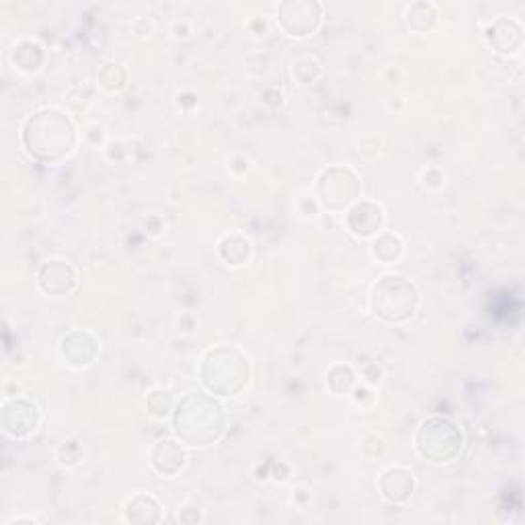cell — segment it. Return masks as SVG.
<instances>
[{
	"instance_id": "obj_26",
	"label": "cell",
	"mask_w": 525,
	"mask_h": 525,
	"mask_svg": "<svg viewBox=\"0 0 525 525\" xmlns=\"http://www.w3.org/2000/svg\"><path fill=\"white\" fill-rule=\"evenodd\" d=\"M37 521H39V520H36V518H23V515H21V518L8 520L6 525H15V523H37Z\"/></svg>"
},
{
	"instance_id": "obj_18",
	"label": "cell",
	"mask_w": 525,
	"mask_h": 525,
	"mask_svg": "<svg viewBox=\"0 0 525 525\" xmlns=\"http://www.w3.org/2000/svg\"><path fill=\"white\" fill-rule=\"evenodd\" d=\"M13 62L16 68L23 72L37 70L39 64L44 62V49H41L37 41H31V39L21 41L13 52Z\"/></svg>"
},
{
	"instance_id": "obj_17",
	"label": "cell",
	"mask_w": 525,
	"mask_h": 525,
	"mask_svg": "<svg viewBox=\"0 0 525 525\" xmlns=\"http://www.w3.org/2000/svg\"><path fill=\"white\" fill-rule=\"evenodd\" d=\"M403 251H404L403 238H400L398 235H393V232H382V235H378V238L373 240V245H372V253L380 263L398 261Z\"/></svg>"
},
{
	"instance_id": "obj_16",
	"label": "cell",
	"mask_w": 525,
	"mask_h": 525,
	"mask_svg": "<svg viewBox=\"0 0 525 525\" xmlns=\"http://www.w3.org/2000/svg\"><path fill=\"white\" fill-rule=\"evenodd\" d=\"M218 251L224 263H228L232 267H240L251 259L253 247L251 243H248V238H245L243 235H228L220 240Z\"/></svg>"
},
{
	"instance_id": "obj_4",
	"label": "cell",
	"mask_w": 525,
	"mask_h": 525,
	"mask_svg": "<svg viewBox=\"0 0 525 525\" xmlns=\"http://www.w3.org/2000/svg\"><path fill=\"white\" fill-rule=\"evenodd\" d=\"M370 306L380 320L390 324L406 322L419 308V291L413 281L400 275H386L373 286Z\"/></svg>"
},
{
	"instance_id": "obj_22",
	"label": "cell",
	"mask_w": 525,
	"mask_h": 525,
	"mask_svg": "<svg viewBox=\"0 0 525 525\" xmlns=\"http://www.w3.org/2000/svg\"><path fill=\"white\" fill-rule=\"evenodd\" d=\"M146 408L156 419H166L173 411V396L169 390H152L146 398Z\"/></svg>"
},
{
	"instance_id": "obj_6",
	"label": "cell",
	"mask_w": 525,
	"mask_h": 525,
	"mask_svg": "<svg viewBox=\"0 0 525 525\" xmlns=\"http://www.w3.org/2000/svg\"><path fill=\"white\" fill-rule=\"evenodd\" d=\"M319 202L329 212H343L360 197V179L349 166H329L316 183Z\"/></svg>"
},
{
	"instance_id": "obj_1",
	"label": "cell",
	"mask_w": 525,
	"mask_h": 525,
	"mask_svg": "<svg viewBox=\"0 0 525 525\" xmlns=\"http://www.w3.org/2000/svg\"><path fill=\"white\" fill-rule=\"evenodd\" d=\"M173 427L185 446H212L226 431V411L212 394L189 393L174 408Z\"/></svg>"
},
{
	"instance_id": "obj_21",
	"label": "cell",
	"mask_w": 525,
	"mask_h": 525,
	"mask_svg": "<svg viewBox=\"0 0 525 525\" xmlns=\"http://www.w3.org/2000/svg\"><path fill=\"white\" fill-rule=\"evenodd\" d=\"M128 80V74L123 70V66L118 62H110L105 64L101 72H99V85L107 90H120L123 89Z\"/></svg>"
},
{
	"instance_id": "obj_5",
	"label": "cell",
	"mask_w": 525,
	"mask_h": 525,
	"mask_svg": "<svg viewBox=\"0 0 525 525\" xmlns=\"http://www.w3.org/2000/svg\"><path fill=\"white\" fill-rule=\"evenodd\" d=\"M416 449L431 464H447L460 456L464 433L447 416H429L416 431Z\"/></svg>"
},
{
	"instance_id": "obj_11",
	"label": "cell",
	"mask_w": 525,
	"mask_h": 525,
	"mask_svg": "<svg viewBox=\"0 0 525 525\" xmlns=\"http://www.w3.org/2000/svg\"><path fill=\"white\" fill-rule=\"evenodd\" d=\"M347 226L355 236L362 238L378 235L384 226V210L373 202L353 204L347 214Z\"/></svg>"
},
{
	"instance_id": "obj_14",
	"label": "cell",
	"mask_w": 525,
	"mask_h": 525,
	"mask_svg": "<svg viewBox=\"0 0 525 525\" xmlns=\"http://www.w3.org/2000/svg\"><path fill=\"white\" fill-rule=\"evenodd\" d=\"M185 449L173 439H158L156 446L152 447V454H150L152 468L158 474H163V477H174V474L181 472L183 466H185Z\"/></svg>"
},
{
	"instance_id": "obj_7",
	"label": "cell",
	"mask_w": 525,
	"mask_h": 525,
	"mask_svg": "<svg viewBox=\"0 0 525 525\" xmlns=\"http://www.w3.org/2000/svg\"><path fill=\"white\" fill-rule=\"evenodd\" d=\"M322 6L316 0H288L279 5L278 21L291 37H308L319 29Z\"/></svg>"
},
{
	"instance_id": "obj_8",
	"label": "cell",
	"mask_w": 525,
	"mask_h": 525,
	"mask_svg": "<svg viewBox=\"0 0 525 525\" xmlns=\"http://www.w3.org/2000/svg\"><path fill=\"white\" fill-rule=\"evenodd\" d=\"M41 421L39 408L25 398L6 400L3 406V431L13 439H25L37 431Z\"/></svg>"
},
{
	"instance_id": "obj_20",
	"label": "cell",
	"mask_w": 525,
	"mask_h": 525,
	"mask_svg": "<svg viewBox=\"0 0 525 525\" xmlns=\"http://www.w3.org/2000/svg\"><path fill=\"white\" fill-rule=\"evenodd\" d=\"M355 386V373L349 365L339 363L329 372V388L332 394H347Z\"/></svg>"
},
{
	"instance_id": "obj_23",
	"label": "cell",
	"mask_w": 525,
	"mask_h": 525,
	"mask_svg": "<svg viewBox=\"0 0 525 525\" xmlns=\"http://www.w3.org/2000/svg\"><path fill=\"white\" fill-rule=\"evenodd\" d=\"M294 77L298 79L299 85H304V87L314 85V82L320 77V66L319 62L312 60V58H304V60L296 62Z\"/></svg>"
},
{
	"instance_id": "obj_2",
	"label": "cell",
	"mask_w": 525,
	"mask_h": 525,
	"mask_svg": "<svg viewBox=\"0 0 525 525\" xmlns=\"http://www.w3.org/2000/svg\"><path fill=\"white\" fill-rule=\"evenodd\" d=\"M23 146L41 163H60L77 146V130L62 111L41 110L25 123Z\"/></svg>"
},
{
	"instance_id": "obj_24",
	"label": "cell",
	"mask_w": 525,
	"mask_h": 525,
	"mask_svg": "<svg viewBox=\"0 0 525 525\" xmlns=\"http://www.w3.org/2000/svg\"><path fill=\"white\" fill-rule=\"evenodd\" d=\"M80 447L77 441H66V444L62 446L60 449V460L62 464H68V466H74V464H79L80 460Z\"/></svg>"
},
{
	"instance_id": "obj_25",
	"label": "cell",
	"mask_w": 525,
	"mask_h": 525,
	"mask_svg": "<svg viewBox=\"0 0 525 525\" xmlns=\"http://www.w3.org/2000/svg\"><path fill=\"white\" fill-rule=\"evenodd\" d=\"M177 520L181 523H199L204 518H202V513H199V509H183L177 515Z\"/></svg>"
},
{
	"instance_id": "obj_19",
	"label": "cell",
	"mask_w": 525,
	"mask_h": 525,
	"mask_svg": "<svg viewBox=\"0 0 525 525\" xmlns=\"http://www.w3.org/2000/svg\"><path fill=\"white\" fill-rule=\"evenodd\" d=\"M436 19H437V11L431 3H415L408 6V11H406L408 27L416 33L429 31L433 25H436Z\"/></svg>"
},
{
	"instance_id": "obj_15",
	"label": "cell",
	"mask_w": 525,
	"mask_h": 525,
	"mask_svg": "<svg viewBox=\"0 0 525 525\" xmlns=\"http://www.w3.org/2000/svg\"><path fill=\"white\" fill-rule=\"evenodd\" d=\"M128 523H161L163 507L152 495H136L126 505Z\"/></svg>"
},
{
	"instance_id": "obj_12",
	"label": "cell",
	"mask_w": 525,
	"mask_h": 525,
	"mask_svg": "<svg viewBox=\"0 0 525 525\" xmlns=\"http://www.w3.org/2000/svg\"><path fill=\"white\" fill-rule=\"evenodd\" d=\"M487 39L497 54H518L523 46V29L515 19H497L487 29Z\"/></svg>"
},
{
	"instance_id": "obj_10",
	"label": "cell",
	"mask_w": 525,
	"mask_h": 525,
	"mask_svg": "<svg viewBox=\"0 0 525 525\" xmlns=\"http://www.w3.org/2000/svg\"><path fill=\"white\" fill-rule=\"evenodd\" d=\"M37 283L47 296H66L77 288V269L64 259H49L41 265Z\"/></svg>"
},
{
	"instance_id": "obj_9",
	"label": "cell",
	"mask_w": 525,
	"mask_h": 525,
	"mask_svg": "<svg viewBox=\"0 0 525 525\" xmlns=\"http://www.w3.org/2000/svg\"><path fill=\"white\" fill-rule=\"evenodd\" d=\"M60 353L72 368H89L101 353V343L87 331H70L60 341Z\"/></svg>"
},
{
	"instance_id": "obj_3",
	"label": "cell",
	"mask_w": 525,
	"mask_h": 525,
	"mask_svg": "<svg viewBox=\"0 0 525 525\" xmlns=\"http://www.w3.org/2000/svg\"><path fill=\"white\" fill-rule=\"evenodd\" d=\"M199 378L210 394L235 396L248 384L251 365L240 349L220 345L204 355L202 365H199Z\"/></svg>"
},
{
	"instance_id": "obj_13",
	"label": "cell",
	"mask_w": 525,
	"mask_h": 525,
	"mask_svg": "<svg viewBox=\"0 0 525 525\" xmlns=\"http://www.w3.org/2000/svg\"><path fill=\"white\" fill-rule=\"evenodd\" d=\"M378 488H380V495L384 497L388 503H404L411 499L413 488H415L413 472L406 468H400V466L388 468L380 477Z\"/></svg>"
}]
</instances>
